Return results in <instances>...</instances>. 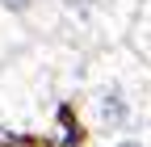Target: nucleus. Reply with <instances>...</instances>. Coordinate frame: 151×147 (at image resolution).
Listing matches in <instances>:
<instances>
[{
    "instance_id": "3",
    "label": "nucleus",
    "mask_w": 151,
    "mask_h": 147,
    "mask_svg": "<svg viewBox=\"0 0 151 147\" xmlns=\"http://www.w3.org/2000/svg\"><path fill=\"white\" fill-rule=\"evenodd\" d=\"M122 147H143V143H122Z\"/></svg>"
},
{
    "instance_id": "1",
    "label": "nucleus",
    "mask_w": 151,
    "mask_h": 147,
    "mask_svg": "<svg viewBox=\"0 0 151 147\" xmlns=\"http://www.w3.org/2000/svg\"><path fill=\"white\" fill-rule=\"evenodd\" d=\"M101 118H105L109 126H122V122H126V101H122V93H118V88L101 97Z\"/></svg>"
},
{
    "instance_id": "2",
    "label": "nucleus",
    "mask_w": 151,
    "mask_h": 147,
    "mask_svg": "<svg viewBox=\"0 0 151 147\" xmlns=\"http://www.w3.org/2000/svg\"><path fill=\"white\" fill-rule=\"evenodd\" d=\"M4 9H13V13H25V9H29V0H4Z\"/></svg>"
}]
</instances>
